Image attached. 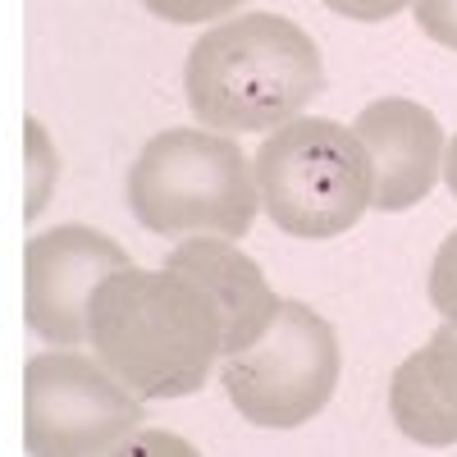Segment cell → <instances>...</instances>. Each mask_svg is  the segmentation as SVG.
Segmentation results:
<instances>
[{"label": "cell", "instance_id": "obj_5", "mask_svg": "<svg viewBox=\"0 0 457 457\" xmlns=\"http://www.w3.org/2000/svg\"><path fill=\"white\" fill-rule=\"evenodd\" d=\"M220 385L228 403L265 430H293L334 398L338 385V334L307 302H284L256 343L224 353Z\"/></svg>", "mask_w": 457, "mask_h": 457}, {"label": "cell", "instance_id": "obj_1", "mask_svg": "<svg viewBox=\"0 0 457 457\" xmlns=\"http://www.w3.org/2000/svg\"><path fill=\"white\" fill-rule=\"evenodd\" d=\"M92 353L137 398H187L224 361V316L174 265H124L92 297Z\"/></svg>", "mask_w": 457, "mask_h": 457}, {"label": "cell", "instance_id": "obj_8", "mask_svg": "<svg viewBox=\"0 0 457 457\" xmlns=\"http://www.w3.org/2000/svg\"><path fill=\"white\" fill-rule=\"evenodd\" d=\"M357 137L370 156L375 174V211H411L416 202H426L435 193V183L444 179V129L421 101L385 96L370 101L357 114Z\"/></svg>", "mask_w": 457, "mask_h": 457}, {"label": "cell", "instance_id": "obj_15", "mask_svg": "<svg viewBox=\"0 0 457 457\" xmlns=\"http://www.w3.org/2000/svg\"><path fill=\"white\" fill-rule=\"evenodd\" d=\"M411 10H416V28L430 42L457 51V0H411Z\"/></svg>", "mask_w": 457, "mask_h": 457}, {"label": "cell", "instance_id": "obj_12", "mask_svg": "<svg viewBox=\"0 0 457 457\" xmlns=\"http://www.w3.org/2000/svg\"><path fill=\"white\" fill-rule=\"evenodd\" d=\"M430 302L435 312L457 325V228L444 238V247L435 252V265H430Z\"/></svg>", "mask_w": 457, "mask_h": 457}, {"label": "cell", "instance_id": "obj_2", "mask_svg": "<svg viewBox=\"0 0 457 457\" xmlns=\"http://www.w3.org/2000/svg\"><path fill=\"white\" fill-rule=\"evenodd\" d=\"M325 87V60L307 28L284 14H228L206 28L183 64V96L202 129L275 133Z\"/></svg>", "mask_w": 457, "mask_h": 457}, {"label": "cell", "instance_id": "obj_14", "mask_svg": "<svg viewBox=\"0 0 457 457\" xmlns=\"http://www.w3.org/2000/svg\"><path fill=\"white\" fill-rule=\"evenodd\" d=\"M426 366H430V375H435V385L457 403V325H439L435 329V338L426 343Z\"/></svg>", "mask_w": 457, "mask_h": 457}, {"label": "cell", "instance_id": "obj_10", "mask_svg": "<svg viewBox=\"0 0 457 457\" xmlns=\"http://www.w3.org/2000/svg\"><path fill=\"white\" fill-rule=\"evenodd\" d=\"M389 411H394L398 430L411 444H421V448H448V444H457V403L435 385V375L426 366V348L411 353L394 370Z\"/></svg>", "mask_w": 457, "mask_h": 457}, {"label": "cell", "instance_id": "obj_13", "mask_svg": "<svg viewBox=\"0 0 457 457\" xmlns=\"http://www.w3.org/2000/svg\"><path fill=\"white\" fill-rule=\"evenodd\" d=\"M142 5L165 23H215L228 19L238 5H247V0H142Z\"/></svg>", "mask_w": 457, "mask_h": 457}, {"label": "cell", "instance_id": "obj_4", "mask_svg": "<svg viewBox=\"0 0 457 457\" xmlns=\"http://www.w3.org/2000/svg\"><path fill=\"white\" fill-rule=\"evenodd\" d=\"M261 211L293 238H338L370 211L375 174L357 129L288 120L256 151Z\"/></svg>", "mask_w": 457, "mask_h": 457}, {"label": "cell", "instance_id": "obj_11", "mask_svg": "<svg viewBox=\"0 0 457 457\" xmlns=\"http://www.w3.org/2000/svg\"><path fill=\"white\" fill-rule=\"evenodd\" d=\"M23 137H28V220H37L46 211V202H51V193H55V183H60V151H55V142H51V133H46V124L42 120H28V129H23Z\"/></svg>", "mask_w": 457, "mask_h": 457}, {"label": "cell", "instance_id": "obj_6", "mask_svg": "<svg viewBox=\"0 0 457 457\" xmlns=\"http://www.w3.org/2000/svg\"><path fill=\"white\" fill-rule=\"evenodd\" d=\"M142 426V398L101 357L55 348L23 375V448L37 457L120 453Z\"/></svg>", "mask_w": 457, "mask_h": 457}, {"label": "cell", "instance_id": "obj_16", "mask_svg": "<svg viewBox=\"0 0 457 457\" xmlns=\"http://www.w3.org/2000/svg\"><path fill=\"white\" fill-rule=\"evenodd\" d=\"M325 5L343 19H357V23H385V19L403 14L411 0H325Z\"/></svg>", "mask_w": 457, "mask_h": 457}, {"label": "cell", "instance_id": "obj_17", "mask_svg": "<svg viewBox=\"0 0 457 457\" xmlns=\"http://www.w3.org/2000/svg\"><path fill=\"white\" fill-rule=\"evenodd\" d=\"M120 453H129V457H133V453H193V444H183V439H165V435H161V439H142V430H137V439H129Z\"/></svg>", "mask_w": 457, "mask_h": 457}, {"label": "cell", "instance_id": "obj_9", "mask_svg": "<svg viewBox=\"0 0 457 457\" xmlns=\"http://www.w3.org/2000/svg\"><path fill=\"white\" fill-rule=\"evenodd\" d=\"M165 265L193 275L215 297V307L224 316V353H238V348H247V343H256L284 307V297L270 288L265 270L247 252L234 247V238L193 234L179 247H170Z\"/></svg>", "mask_w": 457, "mask_h": 457}, {"label": "cell", "instance_id": "obj_7", "mask_svg": "<svg viewBox=\"0 0 457 457\" xmlns=\"http://www.w3.org/2000/svg\"><path fill=\"white\" fill-rule=\"evenodd\" d=\"M124 265H133L129 252L92 224H60L37 234L23 256V307L32 334L51 348H79L92 338V297Z\"/></svg>", "mask_w": 457, "mask_h": 457}, {"label": "cell", "instance_id": "obj_18", "mask_svg": "<svg viewBox=\"0 0 457 457\" xmlns=\"http://www.w3.org/2000/svg\"><path fill=\"white\" fill-rule=\"evenodd\" d=\"M444 183H448V193L457 197V137H448V151H444Z\"/></svg>", "mask_w": 457, "mask_h": 457}, {"label": "cell", "instance_id": "obj_3", "mask_svg": "<svg viewBox=\"0 0 457 457\" xmlns=\"http://www.w3.org/2000/svg\"><path fill=\"white\" fill-rule=\"evenodd\" d=\"M129 206L161 238H247L261 215L256 165L215 129H165L129 170Z\"/></svg>", "mask_w": 457, "mask_h": 457}]
</instances>
